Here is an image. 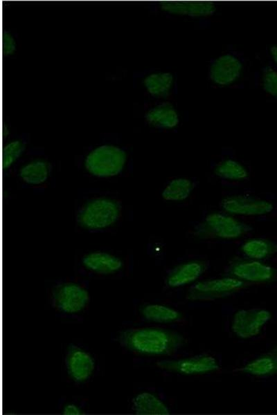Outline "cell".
<instances>
[{
  "label": "cell",
  "mask_w": 277,
  "mask_h": 415,
  "mask_svg": "<svg viewBox=\"0 0 277 415\" xmlns=\"http://www.w3.org/2000/svg\"><path fill=\"white\" fill-rule=\"evenodd\" d=\"M120 340L130 350L148 355H170L186 342L181 334L159 328L125 331L121 333Z\"/></svg>",
  "instance_id": "cell-1"
},
{
  "label": "cell",
  "mask_w": 277,
  "mask_h": 415,
  "mask_svg": "<svg viewBox=\"0 0 277 415\" xmlns=\"http://www.w3.org/2000/svg\"><path fill=\"white\" fill-rule=\"evenodd\" d=\"M251 230L252 228L249 225L229 215L213 212L208 214L204 220L195 227L194 235L202 239H231L238 238Z\"/></svg>",
  "instance_id": "cell-2"
},
{
  "label": "cell",
  "mask_w": 277,
  "mask_h": 415,
  "mask_svg": "<svg viewBox=\"0 0 277 415\" xmlns=\"http://www.w3.org/2000/svg\"><path fill=\"white\" fill-rule=\"evenodd\" d=\"M127 160L126 153L114 145H102L92 150L86 157L84 165L93 176L109 177L117 175Z\"/></svg>",
  "instance_id": "cell-3"
},
{
  "label": "cell",
  "mask_w": 277,
  "mask_h": 415,
  "mask_svg": "<svg viewBox=\"0 0 277 415\" xmlns=\"http://www.w3.org/2000/svg\"><path fill=\"white\" fill-rule=\"evenodd\" d=\"M119 214L120 208L115 201L98 198L83 206L78 214V222L89 230L102 229L115 223Z\"/></svg>",
  "instance_id": "cell-4"
},
{
  "label": "cell",
  "mask_w": 277,
  "mask_h": 415,
  "mask_svg": "<svg viewBox=\"0 0 277 415\" xmlns=\"http://www.w3.org/2000/svg\"><path fill=\"white\" fill-rule=\"evenodd\" d=\"M251 284V283L229 276L199 282L188 289L186 298L195 301L224 297Z\"/></svg>",
  "instance_id": "cell-5"
},
{
  "label": "cell",
  "mask_w": 277,
  "mask_h": 415,
  "mask_svg": "<svg viewBox=\"0 0 277 415\" xmlns=\"http://www.w3.org/2000/svg\"><path fill=\"white\" fill-rule=\"evenodd\" d=\"M226 276L252 284L272 282L276 278L277 272L273 267L255 259H235L231 262Z\"/></svg>",
  "instance_id": "cell-6"
},
{
  "label": "cell",
  "mask_w": 277,
  "mask_h": 415,
  "mask_svg": "<svg viewBox=\"0 0 277 415\" xmlns=\"http://www.w3.org/2000/svg\"><path fill=\"white\" fill-rule=\"evenodd\" d=\"M53 303L60 311L76 313L84 308L89 300L86 289L73 283L57 286L53 293Z\"/></svg>",
  "instance_id": "cell-7"
},
{
  "label": "cell",
  "mask_w": 277,
  "mask_h": 415,
  "mask_svg": "<svg viewBox=\"0 0 277 415\" xmlns=\"http://www.w3.org/2000/svg\"><path fill=\"white\" fill-rule=\"evenodd\" d=\"M161 369L184 375L203 374L220 369L217 360L208 355H199L190 358L161 360L157 362Z\"/></svg>",
  "instance_id": "cell-8"
},
{
  "label": "cell",
  "mask_w": 277,
  "mask_h": 415,
  "mask_svg": "<svg viewBox=\"0 0 277 415\" xmlns=\"http://www.w3.org/2000/svg\"><path fill=\"white\" fill-rule=\"evenodd\" d=\"M271 317V313L265 309H242L235 313L231 329L241 338H251L260 332L262 327Z\"/></svg>",
  "instance_id": "cell-9"
},
{
  "label": "cell",
  "mask_w": 277,
  "mask_h": 415,
  "mask_svg": "<svg viewBox=\"0 0 277 415\" xmlns=\"http://www.w3.org/2000/svg\"><path fill=\"white\" fill-rule=\"evenodd\" d=\"M221 207L228 213L246 216L263 215L274 209L269 201L244 195L226 196L222 200Z\"/></svg>",
  "instance_id": "cell-10"
},
{
  "label": "cell",
  "mask_w": 277,
  "mask_h": 415,
  "mask_svg": "<svg viewBox=\"0 0 277 415\" xmlns=\"http://www.w3.org/2000/svg\"><path fill=\"white\" fill-rule=\"evenodd\" d=\"M242 65L235 56L226 54L217 58L211 64L209 76L215 84L221 86L231 84L240 75Z\"/></svg>",
  "instance_id": "cell-11"
},
{
  "label": "cell",
  "mask_w": 277,
  "mask_h": 415,
  "mask_svg": "<svg viewBox=\"0 0 277 415\" xmlns=\"http://www.w3.org/2000/svg\"><path fill=\"white\" fill-rule=\"evenodd\" d=\"M66 365L71 378L78 382L89 379L95 367L93 358L84 350L75 347L69 348Z\"/></svg>",
  "instance_id": "cell-12"
},
{
  "label": "cell",
  "mask_w": 277,
  "mask_h": 415,
  "mask_svg": "<svg viewBox=\"0 0 277 415\" xmlns=\"http://www.w3.org/2000/svg\"><path fill=\"white\" fill-rule=\"evenodd\" d=\"M160 6L167 12L190 17L209 16L216 10L213 2L203 1H166L161 2Z\"/></svg>",
  "instance_id": "cell-13"
},
{
  "label": "cell",
  "mask_w": 277,
  "mask_h": 415,
  "mask_svg": "<svg viewBox=\"0 0 277 415\" xmlns=\"http://www.w3.org/2000/svg\"><path fill=\"white\" fill-rule=\"evenodd\" d=\"M207 269V264L199 260L183 263L173 268L166 277V284L178 287L194 282Z\"/></svg>",
  "instance_id": "cell-14"
},
{
  "label": "cell",
  "mask_w": 277,
  "mask_h": 415,
  "mask_svg": "<svg viewBox=\"0 0 277 415\" xmlns=\"http://www.w3.org/2000/svg\"><path fill=\"white\" fill-rule=\"evenodd\" d=\"M82 264L89 270L99 274H111L123 266V262L118 257L102 252L87 254L83 257Z\"/></svg>",
  "instance_id": "cell-15"
},
{
  "label": "cell",
  "mask_w": 277,
  "mask_h": 415,
  "mask_svg": "<svg viewBox=\"0 0 277 415\" xmlns=\"http://www.w3.org/2000/svg\"><path fill=\"white\" fill-rule=\"evenodd\" d=\"M145 119L150 124L160 128H174L179 123L178 113L169 103L157 105L149 110Z\"/></svg>",
  "instance_id": "cell-16"
},
{
  "label": "cell",
  "mask_w": 277,
  "mask_h": 415,
  "mask_svg": "<svg viewBox=\"0 0 277 415\" xmlns=\"http://www.w3.org/2000/svg\"><path fill=\"white\" fill-rule=\"evenodd\" d=\"M132 404L136 414H170L167 406L156 396L148 392H143L136 396L132 400Z\"/></svg>",
  "instance_id": "cell-17"
},
{
  "label": "cell",
  "mask_w": 277,
  "mask_h": 415,
  "mask_svg": "<svg viewBox=\"0 0 277 415\" xmlns=\"http://www.w3.org/2000/svg\"><path fill=\"white\" fill-rule=\"evenodd\" d=\"M241 250L252 259H263L277 252V244L265 239H251L242 244Z\"/></svg>",
  "instance_id": "cell-18"
},
{
  "label": "cell",
  "mask_w": 277,
  "mask_h": 415,
  "mask_svg": "<svg viewBox=\"0 0 277 415\" xmlns=\"http://www.w3.org/2000/svg\"><path fill=\"white\" fill-rule=\"evenodd\" d=\"M237 371L258 376L277 374V356L269 352L238 369Z\"/></svg>",
  "instance_id": "cell-19"
},
{
  "label": "cell",
  "mask_w": 277,
  "mask_h": 415,
  "mask_svg": "<svg viewBox=\"0 0 277 415\" xmlns=\"http://www.w3.org/2000/svg\"><path fill=\"white\" fill-rule=\"evenodd\" d=\"M141 312L144 318L156 322L170 323L183 319L181 313L160 304L145 305L141 308Z\"/></svg>",
  "instance_id": "cell-20"
},
{
  "label": "cell",
  "mask_w": 277,
  "mask_h": 415,
  "mask_svg": "<svg viewBox=\"0 0 277 415\" xmlns=\"http://www.w3.org/2000/svg\"><path fill=\"white\" fill-rule=\"evenodd\" d=\"M173 84V76L170 73H155L143 80V84L150 94L157 98L168 95Z\"/></svg>",
  "instance_id": "cell-21"
},
{
  "label": "cell",
  "mask_w": 277,
  "mask_h": 415,
  "mask_svg": "<svg viewBox=\"0 0 277 415\" xmlns=\"http://www.w3.org/2000/svg\"><path fill=\"white\" fill-rule=\"evenodd\" d=\"M50 167L44 160H35L24 165L19 171L21 179L31 185H39L46 181Z\"/></svg>",
  "instance_id": "cell-22"
},
{
  "label": "cell",
  "mask_w": 277,
  "mask_h": 415,
  "mask_svg": "<svg viewBox=\"0 0 277 415\" xmlns=\"http://www.w3.org/2000/svg\"><path fill=\"white\" fill-rule=\"evenodd\" d=\"M193 182L186 178L172 179L163 189L161 196L166 201H181L186 199L194 189Z\"/></svg>",
  "instance_id": "cell-23"
},
{
  "label": "cell",
  "mask_w": 277,
  "mask_h": 415,
  "mask_svg": "<svg viewBox=\"0 0 277 415\" xmlns=\"http://www.w3.org/2000/svg\"><path fill=\"white\" fill-rule=\"evenodd\" d=\"M215 174L224 179L242 181L246 179L249 173L240 163L232 159H226L219 163L214 169Z\"/></svg>",
  "instance_id": "cell-24"
},
{
  "label": "cell",
  "mask_w": 277,
  "mask_h": 415,
  "mask_svg": "<svg viewBox=\"0 0 277 415\" xmlns=\"http://www.w3.org/2000/svg\"><path fill=\"white\" fill-rule=\"evenodd\" d=\"M25 145L20 140H14L6 144L2 151V168L7 169L24 151Z\"/></svg>",
  "instance_id": "cell-25"
},
{
  "label": "cell",
  "mask_w": 277,
  "mask_h": 415,
  "mask_svg": "<svg viewBox=\"0 0 277 415\" xmlns=\"http://www.w3.org/2000/svg\"><path fill=\"white\" fill-rule=\"evenodd\" d=\"M262 86L266 92L277 98V72L269 66L263 70Z\"/></svg>",
  "instance_id": "cell-26"
},
{
  "label": "cell",
  "mask_w": 277,
  "mask_h": 415,
  "mask_svg": "<svg viewBox=\"0 0 277 415\" xmlns=\"http://www.w3.org/2000/svg\"><path fill=\"white\" fill-rule=\"evenodd\" d=\"M16 50V43L12 35L3 30L2 34V52L4 55H10Z\"/></svg>",
  "instance_id": "cell-27"
},
{
  "label": "cell",
  "mask_w": 277,
  "mask_h": 415,
  "mask_svg": "<svg viewBox=\"0 0 277 415\" xmlns=\"http://www.w3.org/2000/svg\"><path fill=\"white\" fill-rule=\"evenodd\" d=\"M82 414L81 409L74 404H68L63 409V414L65 415H80Z\"/></svg>",
  "instance_id": "cell-28"
},
{
  "label": "cell",
  "mask_w": 277,
  "mask_h": 415,
  "mask_svg": "<svg viewBox=\"0 0 277 415\" xmlns=\"http://www.w3.org/2000/svg\"><path fill=\"white\" fill-rule=\"evenodd\" d=\"M270 53L274 60L277 64V46H272L270 49Z\"/></svg>",
  "instance_id": "cell-29"
},
{
  "label": "cell",
  "mask_w": 277,
  "mask_h": 415,
  "mask_svg": "<svg viewBox=\"0 0 277 415\" xmlns=\"http://www.w3.org/2000/svg\"><path fill=\"white\" fill-rule=\"evenodd\" d=\"M8 133V129L6 125H3V138L6 137Z\"/></svg>",
  "instance_id": "cell-30"
},
{
  "label": "cell",
  "mask_w": 277,
  "mask_h": 415,
  "mask_svg": "<svg viewBox=\"0 0 277 415\" xmlns=\"http://www.w3.org/2000/svg\"><path fill=\"white\" fill-rule=\"evenodd\" d=\"M270 352L277 356V345Z\"/></svg>",
  "instance_id": "cell-31"
}]
</instances>
